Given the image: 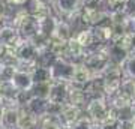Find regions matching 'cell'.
<instances>
[{
    "label": "cell",
    "mask_w": 135,
    "mask_h": 129,
    "mask_svg": "<svg viewBox=\"0 0 135 129\" xmlns=\"http://www.w3.org/2000/svg\"><path fill=\"white\" fill-rule=\"evenodd\" d=\"M83 63L86 65L95 75H102L107 71V68L111 65L110 56L107 53L105 45H98L93 50H89L83 59Z\"/></svg>",
    "instance_id": "6da1fadb"
},
{
    "label": "cell",
    "mask_w": 135,
    "mask_h": 129,
    "mask_svg": "<svg viewBox=\"0 0 135 129\" xmlns=\"http://www.w3.org/2000/svg\"><path fill=\"white\" fill-rule=\"evenodd\" d=\"M86 114L92 119V122L96 126L102 125L104 122L110 119L111 116V104L107 96H98V98H92L89 101V104L86 107Z\"/></svg>",
    "instance_id": "7a4b0ae2"
},
{
    "label": "cell",
    "mask_w": 135,
    "mask_h": 129,
    "mask_svg": "<svg viewBox=\"0 0 135 129\" xmlns=\"http://www.w3.org/2000/svg\"><path fill=\"white\" fill-rule=\"evenodd\" d=\"M15 51H17V57H18V68H23V69H32V68L36 65L39 57V48L36 47V44L32 41V39H23L21 42L15 47Z\"/></svg>",
    "instance_id": "3957f363"
},
{
    "label": "cell",
    "mask_w": 135,
    "mask_h": 129,
    "mask_svg": "<svg viewBox=\"0 0 135 129\" xmlns=\"http://www.w3.org/2000/svg\"><path fill=\"white\" fill-rule=\"evenodd\" d=\"M102 77H104V84H105V96L111 98L120 90L122 83L125 80L123 69H122L120 65L111 63L110 66L107 68V71L102 74Z\"/></svg>",
    "instance_id": "277c9868"
},
{
    "label": "cell",
    "mask_w": 135,
    "mask_h": 129,
    "mask_svg": "<svg viewBox=\"0 0 135 129\" xmlns=\"http://www.w3.org/2000/svg\"><path fill=\"white\" fill-rule=\"evenodd\" d=\"M53 81H65L72 83L74 71H75V63L66 57H56L53 65L50 66Z\"/></svg>",
    "instance_id": "5b68a950"
},
{
    "label": "cell",
    "mask_w": 135,
    "mask_h": 129,
    "mask_svg": "<svg viewBox=\"0 0 135 129\" xmlns=\"http://www.w3.org/2000/svg\"><path fill=\"white\" fill-rule=\"evenodd\" d=\"M83 5H84V0H56L53 8L63 20H66L80 15Z\"/></svg>",
    "instance_id": "8992f818"
},
{
    "label": "cell",
    "mask_w": 135,
    "mask_h": 129,
    "mask_svg": "<svg viewBox=\"0 0 135 129\" xmlns=\"http://www.w3.org/2000/svg\"><path fill=\"white\" fill-rule=\"evenodd\" d=\"M9 81L14 84V87L18 92H32V89L35 86V80L32 72L29 69H23V68L15 69Z\"/></svg>",
    "instance_id": "52a82bcc"
},
{
    "label": "cell",
    "mask_w": 135,
    "mask_h": 129,
    "mask_svg": "<svg viewBox=\"0 0 135 129\" xmlns=\"http://www.w3.org/2000/svg\"><path fill=\"white\" fill-rule=\"evenodd\" d=\"M21 41L23 38L14 24L5 23L0 26V44H3L6 48H15Z\"/></svg>",
    "instance_id": "ba28073f"
},
{
    "label": "cell",
    "mask_w": 135,
    "mask_h": 129,
    "mask_svg": "<svg viewBox=\"0 0 135 129\" xmlns=\"http://www.w3.org/2000/svg\"><path fill=\"white\" fill-rule=\"evenodd\" d=\"M69 89H71V83L65 81H51V89H50V102L54 104H66L68 98H69Z\"/></svg>",
    "instance_id": "9c48e42d"
},
{
    "label": "cell",
    "mask_w": 135,
    "mask_h": 129,
    "mask_svg": "<svg viewBox=\"0 0 135 129\" xmlns=\"http://www.w3.org/2000/svg\"><path fill=\"white\" fill-rule=\"evenodd\" d=\"M83 111H84L83 108L66 102V104L62 105V110H60V114L59 116H60V119H62L63 125H65L66 128H72L74 125L83 117Z\"/></svg>",
    "instance_id": "30bf717a"
},
{
    "label": "cell",
    "mask_w": 135,
    "mask_h": 129,
    "mask_svg": "<svg viewBox=\"0 0 135 129\" xmlns=\"http://www.w3.org/2000/svg\"><path fill=\"white\" fill-rule=\"evenodd\" d=\"M89 95L86 93L84 87H80V86H75L71 83V89H69V98H68V102L72 104L75 107H80L83 110H86L87 104H89Z\"/></svg>",
    "instance_id": "8fae6325"
},
{
    "label": "cell",
    "mask_w": 135,
    "mask_h": 129,
    "mask_svg": "<svg viewBox=\"0 0 135 129\" xmlns=\"http://www.w3.org/2000/svg\"><path fill=\"white\" fill-rule=\"evenodd\" d=\"M95 74H93L89 68L84 65L83 62L75 63V71H74V77H72V84L80 87H84L87 83L92 80Z\"/></svg>",
    "instance_id": "7c38bea8"
},
{
    "label": "cell",
    "mask_w": 135,
    "mask_h": 129,
    "mask_svg": "<svg viewBox=\"0 0 135 129\" xmlns=\"http://www.w3.org/2000/svg\"><path fill=\"white\" fill-rule=\"evenodd\" d=\"M74 36L75 35L72 32L71 23L63 18H59L57 24H56V29H54V33H53V39H57V41H62V42H69Z\"/></svg>",
    "instance_id": "4fadbf2b"
},
{
    "label": "cell",
    "mask_w": 135,
    "mask_h": 129,
    "mask_svg": "<svg viewBox=\"0 0 135 129\" xmlns=\"http://www.w3.org/2000/svg\"><path fill=\"white\" fill-rule=\"evenodd\" d=\"M17 129H39V117L29 111L26 107H21Z\"/></svg>",
    "instance_id": "5bb4252c"
},
{
    "label": "cell",
    "mask_w": 135,
    "mask_h": 129,
    "mask_svg": "<svg viewBox=\"0 0 135 129\" xmlns=\"http://www.w3.org/2000/svg\"><path fill=\"white\" fill-rule=\"evenodd\" d=\"M18 119H20L18 107H5L2 119H0V125L8 129H17L18 128Z\"/></svg>",
    "instance_id": "9a60e30c"
},
{
    "label": "cell",
    "mask_w": 135,
    "mask_h": 129,
    "mask_svg": "<svg viewBox=\"0 0 135 129\" xmlns=\"http://www.w3.org/2000/svg\"><path fill=\"white\" fill-rule=\"evenodd\" d=\"M84 90L89 95V98H98V96H105V84H104V77L95 75L84 86Z\"/></svg>",
    "instance_id": "2e32d148"
},
{
    "label": "cell",
    "mask_w": 135,
    "mask_h": 129,
    "mask_svg": "<svg viewBox=\"0 0 135 129\" xmlns=\"http://www.w3.org/2000/svg\"><path fill=\"white\" fill-rule=\"evenodd\" d=\"M93 32H95V38H96V42L99 45H105V44H110L114 38V30H113V24L105 23L101 24V26H96L93 27Z\"/></svg>",
    "instance_id": "e0dca14e"
},
{
    "label": "cell",
    "mask_w": 135,
    "mask_h": 129,
    "mask_svg": "<svg viewBox=\"0 0 135 129\" xmlns=\"http://www.w3.org/2000/svg\"><path fill=\"white\" fill-rule=\"evenodd\" d=\"M87 51H89V50H86V48L83 47L81 44L75 39V36L68 42V59L72 60L74 63L83 62V59H84V56L87 54Z\"/></svg>",
    "instance_id": "ac0fdd59"
},
{
    "label": "cell",
    "mask_w": 135,
    "mask_h": 129,
    "mask_svg": "<svg viewBox=\"0 0 135 129\" xmlns=\"http://www.w3.org/2000/svg\"><path fill=\"white\" fill-rule=\"evenodd\" d=\"M75 39L81 44L86 50H93V48L98 45L96 38H95V32H93V27H84L75 35Z\"/></svg>",
    "instance_id": "d6986e66"
},
{
    "label": "cell",
    "mask_w": 135,
    "mask_h": 129,
    "mask_svg": "<svg viewBox=\"0 0 135 129\" xmlns=\"http://www.w3.org/2000/svg\"><path fill=\"white\" fill-rule=\"evenodd\" d=\"M62 119L59 114H51V113H45L44 116L39 117V129H63Z\"/></svg>",
    "instance_id": "ffe728a7"
},
{
    "label": "cell",
    "mask_w": 135,
    "mask_h": 129,
    "mask_svg": "<svg viewBox=\"0 0 135 129\" xmlns=\"http://www.w3.org/2000/svg\"><path fill=\"white\" fill-rule=\"evenodd\" d=\"M26 108L29 111H32L35 116L41 117L48 110V99H42V98H38V96L32 95L29 102H27V105H26Z\"/></svg>",
    "instance_id": "44dd1931"
},
{
    "label": "cell",
    "mask_w": 135,
    "mask_h": 129,
    "mask_svg": "<svg viewBox=\"0 0 135 129\" xmlns=\"http://www.w3.org/2000/svg\"><path fill=\"white\" fill-rule=\"evenodd\" d=\"M108 101H110L111 107L116 108V110H122V108L131 107L135 102L134 98H131L128 93H125V92H122V90H119L116 95H113L111 98H108Z\"/></svg>",
    "instance_id": "7402d4cb"
},
{
    "label": "cell",
    "mask_w": 135,
    "mask_h": 129,
    "mask_svg": "<svg viewBox=\"0 0 135 129\" xmlns=\"http://www.w3.org/2000/svg\"><path fill=\"white\" fill-rule=\"evenodd\" d=\"M30 72H32V75H33L35 83H48V81H53L50 66H44V65H39V63L36 62V65L30 69Z\"/></svg>",
    "instance_id": "603a6c76"
},
{
    "label": "cell",
    "mask_w": 135,
    "mask_h": 129,
    "mask_svg": "<svg viewBox=\"0 0 135 129\" xmlns=\"http://www.w3.org/2000/svg\"><path fill=\"white\" fill-rule=\"evenodd\" d=\"M122 69H123L125 78L135 80V53H131L126 57V60L122 63Z\"/></svg>",
    "instance_id": "cb8c5ba5"
},
{
    "label": "cell",
    "mask_w": 135,
    "mask_h": 129,
    "mask_svg": "<svg viewBox=\"0 0 135 129\" xmlns=\"http://www.w3.org/2000/svg\"><path fill=\"white\" fill-rule=\"evenodd\" d=\"M50 89H51V81L48 83H35L33 89H32V95L42 98V99H48L50 98Z\"/></svg>",
    "instance_id": "d4e9b609"
},
{
    "label": "cell",
    "mask_w": 135,
    "mask_h": 129,
    "mask_svg": "<svg viewBox=\"0 0 135 129\" xmlns=\"http://www.w3.org/2000/svg\"><path fill=\"white\" fill-rule=\"evenodd\" d=\"M129 0H105V11L108 14L125 12V8Z\"/></svg>",
    "instance_id": "484cf974"
},
{
    "label": "cell",
    "mask_w": 135,
    "mask_h": 129,
    "mask_svg": "<svg viewBox=\"0 0 135 129\" xmlns=\"http://www.w3.org/2000/svg\"><path fill=\"white\" fill-rule=\"evenodd\" d=\"M98 129H120V120H119V117H117V113L116 110L111 107V116L110 119L107 120V122H104L102 125H99L98 126Z\"/></svg>",
    "instance_id": "4316f807"
},
{
    "label": "cell",
    "mask_w": 135,
    "mask_h": 129,
    "mask_svg": "<svg viewBox=\"0 0 135 129\" xmlns=\"http://www.w3.org/2000/svg\"><path fill=\"white\" fill-rule=\"evenodd\" d=\"M120 41H122V44L126 47V50H128L129 53H135V29L129 30Z\"/></svg>",
    "instance_id": "83f0119b"
},
{
    "label": "cell",
    "mask_w": 135,
    "mask_h": 129,
    "mask_svg": "<svg viewBox=\"0 0 135 129\" xmlns=\"http://www.w3.org/2000/svg\"><path fill=\"white\" fill-rule=\"evenodd\" d=\"M72 129H98V126L92 122V119L89 116H83L81 119L78 120L77 123L72 126Z\"/></svg>",
    "instance_id": "f1b7e54d"
},
{
    "label": "cell",
    "mask_w": 135,
    "mask_h": 129,
    "mask_svg": "<svg viewBox=\"0 0 135 129\" xmlns=\"http://www.w3.org/2000/svg\"><path fill=\"white\" fill-rule=\"evenodd\" d=\"M125 14H126V17H128L129 21L135 23V0H129L128 2V5L125 8Z\"/></svg>",
    "instance_id": "f546056e"
},
{
    "label": "cell",
    "mask_w": 135,
    "mask_h": 129,
    "mask_svg": "<svg viewBox=\"0 0 135 129\" xmlns=\"http://www.w3.org/2000/svg\"><path fill=\"white\" fill-rule=\"evenodd\" d=\"M6 6H8L6 2H0V26L5 24L6 18H8V15H6Z\"/></svg>",
    "instance_id": "4dcf8cb0"
},
{
    "label": "cell",
    "mask_w": 135,
    "mask_h": 129,
    "mask_svg": "<svg viewBox=\"0 0 135 129\" xmlns=\"http://www.w3.org/2000/svg\"><path fill=\"white\" fill-rule=\"evenodd\" d=\"M120 129H135V120L134 119L120 120Z\"/></svg>",
    "instance_id": "1f68e13d"
},
{
    "label": "cell",
    "mask_w": 135,
    "mask_h": 129,
    "mask_svg": "<svg viewBox=\"0 0 135 129\" xmlns=\"http://www.w3.org/2000/svg\"><path fill=\"white\" fill-rule=\"evenodd\" d=\"M5 50H6V47L3 45V44H0V57L3 56V53H5Z\"/></svg>",
    "instance_id": "d6a6232c"
},
{
    "label": "cell",
    "mask_w": 135,
    "mask_h": 129,
    "mask_svg": "<svg viewBox=\"0 0 135 129\" xmlns=\"http://www.w3.org/2000/svg\"><path fill=\"white\" fill-rule=\"evenodd\" d=\"M42 2H44V3H47V5H50V6H53L56 0H42Z\"/></svg>",
    "instance_id": "836d02e7"
},
{
    "label": "cell",
    "mask_w": 135,
    "mask_h": 129,
    "mask_svg": "<svg viewBox=\"0 0 135 129\" xmlns=\"http://www.w3.org/2000/svg\"><path fill=\"white\" fill-rule=\"evenodd\" d=\"M132 119L135 120V102L132 104Z\"/></svg>",
    "instance_id": "e575fe53"
},
{
    "label": "cell",
    "mask_w": 135,
    "mask_h": 129,
    "mask_svg": "<svg viewBox=\"0 0 135 129\" xmlns=\"http://www.w3.org/2000/svg\"><path fill=\"white\" fill-rule=\"evenodd\" d=\"M3 68H5V65L0 62V80H2V72H3Z\"/></svg>",
    "instance_id": "d590c367"
},
{
    "label": "cell",
    "mask_w": 135,
    "mask_h": 129,
    "mask_svg": "<svg viewBox=\"0 0 135 129\" xmlns=\"http://www.w3.org/2000/svg\"><path fill=\"white\" fill-rule=\"evenodd\" d=\"M3 108H5V107L0 104V119H2V114H3Z\"/></svg>",
    "instance_id": "8d00e7d4"
},
{
    "label": "cell",
    "mask_w": 135,
    "mask_h": 129,
    "mask_svg": "<svg viewBox=\"0 0 135 129\" xmlns=\"http://www.w3.org/2000/svg\"><path fill=\"white\" fill-rule=\"evenodd\" d=\"M0 129H8V128H5V126H2V125H0Z\"/></svg>",
    "instance_id": "74e56055"
},
{
    "label": "cell",
    "mask_w": 135,
    "mask_h": 129,
    "mask_svg": "<svg viewBox=\"0 0 135 129\" xmlns=\"http://www.w3.org/2000/svg\"><path fill=\"white\" fill-rule=\"evenodd\" d=\"M0 104H2V93H0Z\"/></svg>",
    "instance_id": "f35d334b"
},
{
    "label": "cell",
    "mask_w": 135,
    "mask_h": 129,
    "mask_svg": "<svg viewBox=\"0 0 135 129\" xmlns=\"http://www.w3.org/2000/svg\"><path fill=\"white\" fill-rule=\"evenodd\" d=\"M63 129H72V128H66V126H65V128H63Z\"/></svg>",
    "instance_id": "ab89813d"
},
{
    "label": "cell",
    "mask_w": 135,
    "mask_h": 129,
    "mask_svg": "<svg viewBox=\"0 0 135 129\" xmlns=\"http://www.w3.org/2000/svg\"><path fill=\"white\" fill-rule=\"evenodd\" d=\"M0 2H5V0H0Z\"/></svg>",
    "instance_id": "60d3db41"
},
{
    "label": "cell",
    "mask_w": 135,
    "mask_h": 129,
    "mask_svg": "<svg viewBox=\"0 0 135 129\" xmlns=\"http://www.w3.org/2000/svg\"><path fill=\"white\" fill-rule=\"evenodd\" d=\"M134 27H135V23H134Z\"/></svg>",
    "instance_id": "b9f144b4"
}]
</instances>
